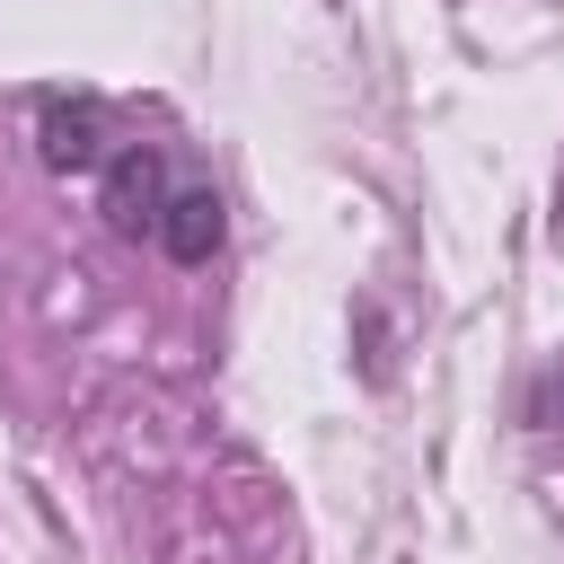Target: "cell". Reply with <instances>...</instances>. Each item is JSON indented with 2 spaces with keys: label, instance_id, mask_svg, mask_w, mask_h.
<instances>
[{
  "label": "cell",
  "instance_id": "1",
  "mask_svg": "<svg viewBox=\"0 0 564 564\" xmlns=\"http://www.w3.org/2000/svg\"><path fill=\"white\" fill-rule=\"evenodd\" d=\"M167 159H159V141H123V150H106V167H97V194H106V220L123 229V238H150L159 229V212H167Z\"/></svg>",
  "mask_w": 564,
  "mask_h": 564
},
{
  "label": "cell",
  "instance_id": "3",
  "mask_svg": "<svg viewBox=\"0 0 564 564\" xmlns=\"http://www.w3.org/2000/svg\"><path fill=\"white\" fill-rule=\"evenodd\" d=\"M220 229H229V220H220V194H212V185H167V212H159L150 238H159L176 264H212V256H220Z\"/></svg>",
  "mask_w": 564,
  "mask_h": 564
},
{
  "label": "cell",
  "instance_id": "2",
  "mask_svg": "<svg viewBox=\"0 0 564 564\" xmlns=\"http://www.w3.org/2000/svg\"><path fill=\"white\" fill-rule=\"evenodd\" d=\"M35 150H44V167H62V176H97V167H106V106L53 88V97L35 106Z\"/></svg>",
  "mask_w": 564,
  "mask_h": 564
}]
</instances>
